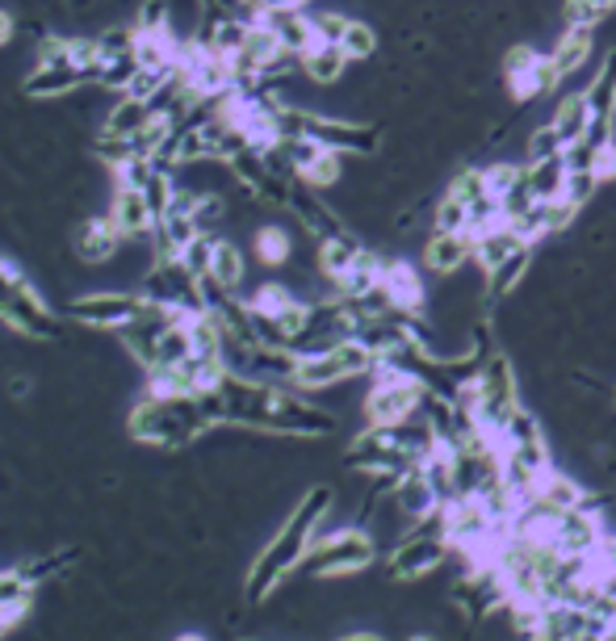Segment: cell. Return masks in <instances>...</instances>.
I'll list each match as a JSON object with an SVG mask.
<instances>
[{"instance_id":"cell-1","label":"cell","mask_w":616,"mask_h":641,"mask_svg":"<svg viewBox=\"0 0 616 641\" xmlns=\"http://www.w3.org/2000/svg\"><path fill=\"white\" fill-rule=\"evenodd\" d=\"M202 403L210 407L214 424H244L256 432L302 436V440H320V436L336 432L332 412L302 398V391L277 386V382H252L239 373H227L210 394H202Z\"/></svg>"},{"instance_id":"cell-2","label":"cell","mask_w":616,"mask_h":641,"mask_svg":"<svg viewBox=\"0 0 616 641\" xmlns=\"http://www.w3.org/2000/svg\"><path fill=\"white\" fill-rule=\"evenodd\" d=\"M332 503H336L332 487H311L306 495L298 499V508L285 516V524L256 554L252 570H248V583H244L248 587V603H264L294 570L306 566V554L320 541V528L323 520H327V512H332Z\"/></svg>"},{"instance_id":"cell-3","label":"cell","mask_w":616,"mask_h":641,"mask_svg":"<svg viewBox=\"0 0 616 641\" xmlns=\"http://www.w3.org/2000/svg\"><path fill=\"white\" fill-rule=\"evenodd\" d=\"M210 428L214 415L197 394H143L127 415V432L139 445L164 449V453L190 449L193 440H202Z\"/></svg>"},{"instance_id":"cell-4","label":"cell","mask_w":616,"mask_h":641,"mask_svg":"<svg viewBox=\"0 0 616 641\" xmlns=\"http://www.w3.org/2000/svg\"><path fill=\"white\" fill-rule=\"evenodd\" d=\"M101 67V46L97 39H46L39 46V67L25 76V97L34 102H51L64 97L76 84L97 81Z\"/></svg>"},{"instance_id":"cell-5","label":"cell","mask_w":616,"mask_h":641,"mask_svg":"<svg viewBox=\"0 0 616 641\" xmlns=\"http://www.w3.org/2000/svg\"><path fill=\"white\" fill-rule=\"evenodd\" d=\"M453 398L478 419L483 432H490L499 440L504 428L511 424V415L520 412V386H516V370H511L508 352H487L478 377L466 382Z\"/></svg>"},{"instance_id":"cell-6","label":"cell","mask_w":616,"mask_h":641,"mask_svg":"<svg viewBox=\"0 0 616 641\" xmlns=\"http://www.w3.org/2000/svg\"><path fill=\"white\" fill-rule=\"evenodd\" d=\"M277 130H281V139H311V143L341 151V156H374L382 147L378 126L357 122V118H327V114H311V109H290V105H281Z\"/></svg>"},{"instance_id":"cell-7","label":"cell","mask_w":616,"mask_h":641,"mask_svg":"<svg viewBox=\"0 0 616 641\" xmlns=\"http://www.w3.org/2000/svg\"><path fill=\"white\" fill-rule=\"evenodd\" d=\"M378 370V352L369 349L365 340H336L320 352H306L298 356V370H294V391L311 394V391H332L341 382H353V377H369Z\"/></svg>"},{"instance_id":"cell-8","label":"cell","mask_w":616,"mask_h":641,"mask_svg":"<svg viewBox=\"0 0 616 641\" xmlns=\"http://www.w3.org/2000/svg\"><path fill=\"white\" fill-rule=\"evenodd\" d=\"M374 386L365 394V424H378V428H395V424H407V419H420L424 415V398L428 386L411 373L395 370V365H378L369 373Z\"/></svg>"},{"instance_id":"cell-9","label":"cell","mask_w":616,"mask_h":641,"mask_svg":"<svg viewBox=\"0 0 616 641\" xmlns=\"http://www.w3.org/2000/svg\"><path fill=\"white\" fill-rule=\"evenodd\" d=\"M0 319L9 328H18L30 340H55L60 335V319L43 302V293L25 281V273L0 256Z\"/></svg>"},{"instance_id":"cell-10","label":"cell","mask_w":616,"mask_h":641,"mask_svg":"<svg viewBox=\"0 0 616 641\" xmlns=\"http://www.w3.org/2000/svg\"><path fill=\"white\" fill-rule=\"evenodd\" d=\"M374 558H378L374 533H365L361 524H348V528H336V533L315 541L302 570H311L315 579H348V575L369 570Z\"/></svg>"},{"instance_id":"cell-11","label":"cell","mask_w":616,"mask_h":641,"mask_svg":"<svg viewBox=\"0 0 616 641\" xmlns=\"http://www.w3.org/2000/svg\"><path fill=\"white\" fill-rule=\"evenodd\" d=\"M449 558H453V545L445 537L424 533V528H411L407 537L395 541V549L386 558V575L395 583H420L432 570H441Z\"/></svg>"},{"instance_id":"cell-12","label":"cell","mask_w":616,"mask_h":641,"mask_svg":"<svg viewBox=\"0 0 616 641\" xmlns=\"http://www.w3.org/2000/svg\"><path fill=\"white\" fill-rule=\"evenodd\" d=\"M143 311H148V293H118V290L80 293V298H72L64 307L67 319H76L85 328H109V331L130 328Z\"/></svg>"},{"instance_id":"cell-13","label":"cell","mask_w":616,"mask_h":641,"mask_svg":"<svg viewBox=\"0 0 616 641\" xmlns=\"http://www.w3.org/2000/svg\"><path fill=\"white\" fill-rule=\"evenodd\" d=\"M608 537V524H604V512H599V499H587L583 508H571V512H562L558 524H553L550 541L558 545V554H566V558H595L599 554V545Z\"/></svg>"},{"instance_id":"cell-14","label":"cell","mask_w":616,"mask_h":641,"mask_svg":"<svg viewBox=\"0 0 616 641\" xmlns=\"http://www.w3.org/2000/svg\"><path fill=\"white\" fill-rule=\"evenodd\" d=\"M504 81H508L511 102H532V97H541V93L562 88L550 67V55L537 51V46H529V42H516V46L504 51Z\"/></svg>"},{"instance_id":"cell-15","label":"cell","mask_w":616,"mask_h":641,"mask_svg":"<svg viewBox=\"0 0 616 641\" xmlns=\"http://www.w3.org/2000/svg\"><path fill=\"white\" fill-rule=\"evenodd\" d=\"M143 293H148L151 302L169 307V311H206L202 307V281L185 269L181 256H160V265L143 281Z\"/></svg>"},{"instance_id":"cell-16","label":"cell","mask_w":616,"mask_h":641,"mask_svg":"<svg viewBox=\"0 0 616 641\" xmlns=\"http://www.w3.org/2000/svg\"><path fill=\"white\" fill-rule=\"evenodd\" d=\"M382 293L390 298V307L403 314H428V286L420 269H411V260L386 256L382 269Z\"/></svg>"},{"instance_id":"cell-17","label":"cell","mask_w":616,"mask_h":641,"mask_svg":"<svg viewBox=\"0 0 616 641\" xmlns=\"http://www.w3.org/2000/svg\"><path fill=\"white\" fill-rule=\"evenodd\" d=\"M285 206L294 210L298 218H302V227L315 235V244H320V239H332V235H344V231H348V227H344L341 214H336V210L323 202L320 189L302 185V181H294V185H290V202H285Z\"/></svg>"},{"instance_id":"cell-18","label":"cell","mask_w":616,"mask_h":641,"mask_svg":"<svg viewBox=\"0 0 616 641\" xmlns=\"http://www.w3.org/2000/svg\"><path fill=\"white\" fill-rule=\"evenodd\" d=\"M122 227L114 223V214H101V218H85L80 227H76V235H72V248H76V256L85 260V265H106V260H114V252L122 248Z\"/></svg>"},{"instance_id":"cell-19","label":"cell","mask_w":616,"mask_h":641,"mask_svg":"<svg viewBox=\"0 0 616 641\" xmlns=\"http://www.w3.org/2000/svg\"><path fill=\"white\" fill-rule=\"evenodd\" d=\"M420 260L436 277H457L474 260V239L469 235H453V231H432L424 252H420Z\"/></svg>"},{"instance_id":"cell-20","label":"cell","mask_w":616,"mask_h":641,"mask_svg":"<svg viewBox=\"0 0 616 641\" xmlns=\"http://www.w3.org/2000/svg\"><path fill=\"white\" fill-rule=\"evenodd\" d=\"M592 46H595V30H579V25H566V30H562V39L545 51L558 84L574 81V76L587 67V60H592Z\"/></svg>"},{"instance_id":"cell-21","label":"cell","mask_w":616,"mask_h":641,"mask_svg":"<svg viewBox=\"0 0 616 641\" xmlns=\"http://www.w3.org/2000/svg\"><path fill=\"white\" fill-rule=\"evenodd\" d=\"M348 63L353 60L344 55L341 42H311V46L298 55V72H302L311 84H320V88H332V84L344 81Z\"/></svg>"},{"instance_id":"cell-22","label":"cell","mask_w":616,"mask_h":641,"mask_svg":"<svg viewBox=\"0 0 616 641\" xmlns=\"http://www.w3.org/2000/svg\"><path fill=\"white\" fill-rule=\"evenodd\" d=\"M109 214H114V223L122 227L127 239H143V235L155 231V210H151V202L143 197V189L139 185H118Z\"/></svg>"},{"instance_id":"cell-23","label":"cell","mask_w":616,"mask_h":641,"mask_svg":"<svg viewBox=\"0 0 616 641\" xmlns=\"http://www.w3.org/2000/svg\"><path fill=\"white\" fill-rule=\"evenodd\" d=\"M525 244H529V239H525V235H520V231L504 218V223H495V227H487V231H478V235H474V265H478L483 273H490L495 265H504L511 252L525 248Z\"/></svg>"},{"instance_id":"cell-24","label":"cell","mask_w":616,"mask_h":641,"mask_svg":"<svg viewBox=\"0 0 616 641\" xmlns=\"http://www.w3.org/2000/svg\"><path fill=\"white\" fill-rule=\"evenodd\" d=\"M315 248H320V252H315V260H320V273L327 277V281H332V286H336L344 273H348L353 265H357V260H361L365 244L357 239V235H353V231H344V235L320 239Z\"/></svg>"},{"instance_id":"cell-25","label":"cell","mask_w":616,"mask_h":641,"mask_svg":"<svg viewBox=\"0 0 616 641\" xmlns=\"http://www.w3.org/2000/svg\"><path fill=\"white\" fill-rule=\"evenodd\" d=\"M264 25L277 34V42L285 46V51H294V55H302L315 39V21H311V13H302V9H273V13H264Z\"/></svg>"},{"instance_id":"cell-26","label":"cell","mask_w":616,"mask_h":641,"mask_svg":"<svg viewBox=\"0 0 616 641\" xmlns=\"http://www.w3.org/2000/svg\"><path fill=\"white\" fill-rule=\"evenodd\" d=\"M566 156H550V160H529L525 164V181H529L532 202H553V197H566Z\"/></svg>"},{"instance_id":"cell-27","label":"cell","mask_w":616,"mask_h":641,"mask_svg":"<svg viewBox=\"0 0 616 641\" xmlns=\"http://www.w3.org/2000/svg\"><path fill=\"white\" fill-rule=\"evenodd\" d=\"M532 248H537V244H525L520 252H511L504 265H495L490 273H483V281H487V290L483 293H487L490 302H495V298H511V293L525 286V277H529V269H532Z\"/></svg>"},{"instance_id":"cell-28","label":"cell","mask_w":616,"mask_h":641,"mask_svg":"<svg viewBox=\"0 0 616 641\" xmlns=\"http://www.w3.org/2000/svg\"><path fill=\"white\" fill-rule=\"evenodd\" d=\"M34 591H39V587L25 579L18 566H13V570H0V612H9V617H13V624H18L25 612H30Z\"/></svg>"},{"instance_id":"cell-29","label":"cell","mask_w":616,"mask_h":641,"mask_svg":"<svg viewBox=\"0 0 616 641\" xmlns=\"http://www.w3.org/2000/svg\"><path fill=\"white\" fill-rule=\"evenodd\" d=\"M550 122L562 130V139H566V143H579V139L587 135V93H583V88L566 93V97L558 102V109H553Z\"/></svg>"},{"instance_id":"cell-30","label":"cell","mask_w":616,"mask_h":641,"mask_svg":"<svg viewBox=\"0 0 616 641\" xmlns=\"http://www.w3.org/2000/svg\"><path fill=\"white\" fill-rule=\"evenodd\" d=\"M76 562H80V549H60V554H39V558L22 562L18 570H22L25 579L34 583V587H46V583L64 579Z\"/></svg>"},{"instance_id":"cell-31","label":"cell","mask_w":616,"mask_h":641,"mask_svg":"<svg viewBox=\"0 0 616 641\" xmlns=\"http://www.w3.org/2000/svg\"><path fill=\"white\" fill-rule=\"evenodd\" d=\"M160 114L151 109L148 102H134V97H122V102L114 105V114H109L106 130L109 135H143L151 122H155Z\"/></svg>"},{"instance_id":"cell-32","label":"cell","mask_w":616,"mask_h":641,"mask_svg":"<svg viewBox=\"0 0 616 641\" xmlns=\"http://www.w3.org/2000/svg\"><path fill=\"white\" fill-rule=\"evenodd\" d=\"M244 273H248V265H244V252L235 248L231 239H218V244H214V269H210L214 281H218L223 290L239 293V286H244Z\"/></svg>"},{"instance_id":"cell-33","label":"cell","mask_w":616,"mask_h":641,"mask_svg":"<svg viewBox=\"0 0 616 641\" xmlns=\"http://www.w3.org/2000/svg\"><path fill=\"white\" fill-rule=\"evenodd\" d=\"M252 252H256V260H260V265L277 269V265H285V260H290L294 239H290V231L285 227H260L252 235Z\"/></svg>"},{"instance_id":"cell-34","label":"cell","mask_w":616,"mask_h":641,"mask_svg":"<svg viewBox=\"0 0 616 641\" xmlns=\"http://www.w3.org/2000/svg\"><path fill=\"white\" fill-rule=\"evenodd\" d=\"M608 18H616V0H566L562 4V21L579 30H599Z\"/></svg>"},{"instance_id":"cell-35","label":"cell","mask_w":616,"mask_h":641,"mask_svg":"<svg viewBox=\"0 0 616 641\" xmlns=\"http://www.w3.org/2000/svg\"><path fill=\"white\" fill-rule=\"evenodd\" d=\"M341 177H344V156H341V151H327V147H323L320 156L302 168V177H298V181H302V185H311V189H320V193H323V189L341 185Z\"/></svg>"},{"instance_id":"cell-36","label":"cell","mask_w":616,"mask_h":641,"mask_svg":"<svg viewBox=\"0 0 616 641\" xmlns=\"http://www.w3.org/2000/svg\"><path fill=\"white\" fill-rule=\"evenodd\" d=\"M341 46L353 63L374 60V55H378V30L361 18H348V25H344V34H341Z\"/></svg>"},{"instance_id":"cell-37","label":"cell","mask_w":616,"mask_h":641,"mask_svg":"<svg viewBox=\"0 0 616 641\" xmlns=\"http://www.w3.org/2000/svg\"><path fill=\"white\" fill-rule=\"evenodd\" d=\"M134 76H139V55H134V51L101 55V67H97V84H101V88H130Z\"/></svg>"},{"instance_id":"cell-38","label":"cell","mask_w":616,"mask_h":641,"mask_svg":"<svg viewBox=\"0 0 616 641\" xmlns=\"http://www.w3.org/2000/svg\"><path fill=\"white\" fill-rule=\"evenodd\" d=\"M294 302H302V298H294V290L285 286V281H264L260 290L248 298V307H252L256 314H269V319H277V314H285Z\"/></svg>"},{"instance_id":"cell-39","label":"cell","mask_w":616,"mask_h":641,"mask_svg":"<svg viewBox=\"0 0 616 641\" xmlns=\"http://www.w3.org/2000/svg\"><path fill=\"white\" fill-rule=\"evenodd\" d=\"M432 231H453V235H469V206L445 193L436 210H432Z\"/></svg>"},{"instance_id":"cell-40","label":"cell","mask_w":616,"mask_h":641,"mask_svg":"<svg viewBox=\"0 0 616 641\" xmlns=\"http://www.w3.org/2000/svg\"><path fill=\"white\" fill-rule=\"evenodd\" d=\"M566 139H562V130L553 122H545V126H537L529 135V147H525V164L529 160H550V156H566Z\"/></svg>"},{"instance_id":"cell-41","label":"cell","mask_w":616,"mask_h":641,"mask_svg":"<svg viewBox=\"0 0 616 641\" xmlns=\"http://www.w3.org/2000/svg\"><path fill=\"white\" fill-rule=\"evenodd\" d=\"M214 244H218V235H197L190 248L181 252V260H185V269L202 281V277H210L214 269Z\"/></svg>"},{"instance_id":"cell-42","label":"cell","mask_w":616,"mask_h":641,"mask_svg":"<svg viewBox=\"0 0 616 641\" xmlns=\"http://www.w3.org/2000/svg\"><path fill=\"white\" fill-rule=\"evenodd\" d=\"M227 18L256 21L252 0H202V25H214V21H227Z\"/></svg>"},{"instance_id":"cell-43","label":"cell","mask_w":616,"mask_h":641,"mask_svg":"<svg viewBox=\"0 0 616 641\" xmlns=\"http://www.w3.org/2000/svg\"><path fill=\"white\" fill-rule=\"evenodd\" d=\"M130 25H134V34H164L169 30V0H143L139 18Z\"/></svg>"},{"instance_id":"cell-44","label":"cell","mask_w":616,"mask_h":641,"mask_svg":"<svg viewBox=\"0 0 616 641\" xmlns=\"http://www.w3.org/2000/svg\"><path fill=\"white\" fill-rule=\"evenodd\" d=\"M311 21H315V39L320 42H341L344 25H348L344 13H311Z\"/></svg>"},{"instance_id":"cell-45","label":"cell","mask_w":616,"mask_h":641,"mask_svg":"<svg viewBox=\"0 0 616 641\" xmlns=\"http://www.w3.org/2000/svg\"><path fill=\"white\" fill-rule=\"evenodd\" d=\"M595 177H599V185H613L616 181V139L595 151Z\"/></svg>"},{"instance_id":"cell-46","label":"cell","mask_w":616,"mask_h":641,"mask_svg":"<svg viewBox=\"0 0 616 641\" xmlns=\"http://www.w3.org/2000/svg\"><path fill=\"white\" fill-rule=\"evenodd\" d=\"M306 0H252V13L256 21L264 18V13H273V9H302Z\"/></svg>"},{"instance_id":"cell-47","label":"cell","mask_w":616,"mask_h":641,"mask_svg":"<svg viewBox=\"0 0 616 641\" xmlns=\"http://www.w3.org/2000/svg\"><path fill=\"white\" fill-rule=\"evenodd\" d=\"M13 34H18V21H13V13H9V9H0V46H9V42H13Z\"/></svg>"},{"instance_id":"cell-48","label":"cell","mask_w":616,"mask_h":641,"mask_svg":"<svg viewBox=\"0 0 616 641\" xmlns=\"http://www.w3.org/2000/svg\"><path fill=\"white\" fill-rule=\"evenodd\" d=\"M595 558L604 562L608 570H616V533H608V537H604V545H599V554H595Z\"/></svg>"},{"instance_id":"cell-49","label":"cell","mask_w":616,"mask_h":641,"mask_svg":"<svg viewBox=\"0 0 616 641\" xmlns=\"http://www.w3.org/2000/svg\"><path fill=\"white\" fill-rule=\"evenodd\" d=\"M332 641H386V638H378V633H341V638Z\"/></svg>"},{"instance_id":"cell-50","label":"cell","mask_w":616,"mask_h":641,"mask_svg":"<svg viewBox=\"0 0 616 641\" xmlns=\"http://www.w3.org/2000/svg\"><path fill=\"white\" fill-rule=\"evenodd\" d=\"M9 629H13V617H9V612H0V638H4Z\"/></svg>"},{"instance_id":"cell-51","label":"cell","mask_w":616,"mask_h":641,"mask_svg":"<svg viewBox=\"0 0 616 641\" xmlns=\"http://www.w3.org/2000/svg\"><path fill=\"white\" fill-rule=\"evenodd\" d=\"M176 641H206V638H197V633H181Z\"/></svg>"},{"instance_id":"cell-52","label":"cell","mask_w":616,"mask_h":641,"mask_svg":"<svg viewBox=\"0 0 616 641\" xmlns=\"http://www.w3.org/2000/svg\"><path fill=\"white\" fill-rule=\"evenodd\" d=\"M407 641H436V638H428V633H415V638H407Z\"/></svg>"},{"instance_id":"cell-53","label":"cell","mask_w":616,"mask_h":641,"mask_svg":"<svg viewBox=\"0 0 616 641\" xmlns=\"http://www.w3.org/2000/svg\"><path fill=\"white\" fill-rule=\"evenodd\" d=\"M613 407H616V394H613Z\"/></svg>"}]
</instances>
